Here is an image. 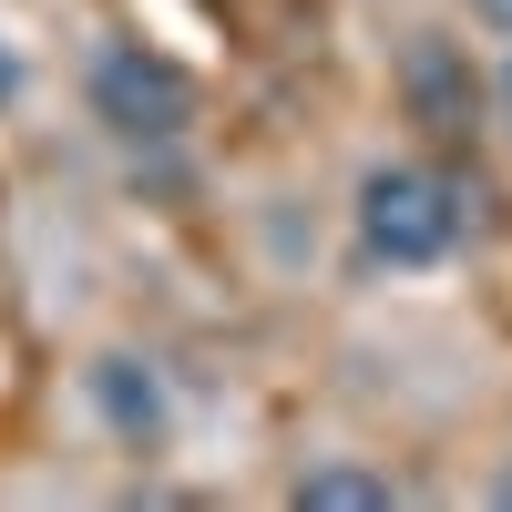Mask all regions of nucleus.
I'll return each instance as SVG.
<instances>
[{
    "label": "nucleus",
    "mask_w": 512,
    "mask_h": 512,
    "mask_svg": "<svg viewBox=\"0 0 512 512\" xmlns=\"http://www.w3.org/2000/svg\"><path fill=\"white\" fill-rule=\"evenodd\" d=\"M461 236V195L441 175H420V164H379L359 185V246L379 267H441Z\"/></svg>",
    "instance_id": "obj_1"
},
{
    "label": "nucleus",
    "mask_w": 512,
    "mask_h": 512,
    "mask_svg": "<svg viewBox=\"0 0 512 512\" xmlns=\"http://www.w3.org/2000/svg\"><path fill=\"white\" fill-rule=\"evenodd\" d=\"M93 113L113 123V134H185V113H195V82L164 62V52H144V41H123V52H103L93 62Z\"/></svg>",
    "instance_id": "obj_2"
},
{
    "label": "nucleus",
    "mask_w": 512,
    "mask_h": 512,
    "mask_svg": "<svg viewBox=\"0 0 512 512\" xmlns=\"http://www.w3.org/2000/svg\"><path fill=\"white\" fill-rule=\"evenodd\" d=\"M297 512H390V482H369V472H308V482H297Z\"/></svg>",
    "instance_id": "obj_3"
},
{
    "label": "nucleus",
    "mask_w": 512,
    "mask_h": 512,
    "mask_svg": "<svg viewBox=\"0 0 512 512\" xmlns=\"http://www.w3.org/2000/svg\"><path fill=\"white\" fill-rule=\"evenodd\" d=\"M502 123H512V72H502Z\"/></svg>",
    "instance_id": "obj_4"
}]
</instances>
